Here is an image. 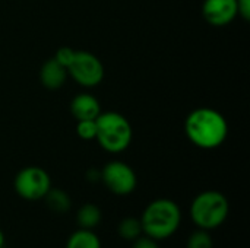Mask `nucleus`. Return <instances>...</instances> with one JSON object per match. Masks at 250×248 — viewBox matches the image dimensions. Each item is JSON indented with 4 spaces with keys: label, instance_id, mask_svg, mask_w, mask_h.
<instances>
[{
    "label": "nucleus",
    "instance_id": "1",
    "mask_svg": "<svg viewBox=\"0 0 250 248\" xmlns=\"http://www.w3.org/2000/svg\"><path fill=\"white\" fill-rule=\"evenodd\" d=\"M185 133L192 145L209 151L226 142L229 136V123L220 111L209 107H201L186 117Z\"/></svg>",
    "mask_w": 250,
    "mask_h": 248
},
{
    "label": "nucleus",
    "instance_id": "2",
    "mask_svg": "<svg viewBox=\"0 0 250 248\" xmlns=\"http://www.w3.org/2000/svg\"><path fill=\"white\" fill-rule=\"evenodd\" d=\"M141 224L145 235L155 241L167 240L177 232L182 224L180 208L170 199H157L145 208Z\"/></svg>",
    "mask_w": 250,
    "mask_h": 248
},
{
    "label": "nucleus",
    "instance_id": "3",
    "mask_svg": "<svg viewBox=\"0 0 250 248\" xmlns=\"http://www.w3.org/2000/svg\"><path fill=\"white\" fill-rule=\"evenodd\" d=\"M190 219L199 229L211 231L221 227L230 213L229 199L217 191L207 190L199 193L190 205Z\"/></svg>",
    "mask_w": 250,
    "mask_h": 248
},
{
    "label": "nucleus",
    "instance_id": "4",
    "mask_svg": "<svg viewBox=\"0 0 250 248\" xmlns=\"http://www.w3.org/2000/svg\"><path fill=\"white\" fill-rule=\"evenodd\" d=\"M97 136L98 145L110 153H120L126 151L132 142L133 130L129 120L116 111L101 113L97 118Z\"/></svg>",
    "mask_w": 250,
    "mask_h": 248
},
{
    "label": "nucleus",
    "instance_id": "5",
    "mask_svg": "<svg viewBox=\"0 0 250 248\" xmlns=\"http://www.w3.org/2000/svg\"><path fill=\"white\" fill-rule=\"evenodd\" d=\"M66 69L67 75L83 88L98 86L104 79V66L101 60L88 51H75V56Z\"/></svg>",
    "mask_w": 250,
    "mask_h": 248
},
{
    "label": "nucleus",
    "instance_id": "6",
    "mask_svg": "<svg viewBox=\"0 0 250 248\" xmlns=\"http://www.w3.org/2000/svg\"><path fill=\"white\" fill-rule=\"evenodd\" d=\"M15 191L19 197L35 202L44 199L51 189V180L47 171L40 167H25L22 168L13 181Z\"/></svg>",
    "mask_w": 250,
    "mask_h": 248
},
{
    "label": "nucleus",
    "instance_id": "7",
    "mask_svg": "<svg viewBox=\"0 0 250 248\" xmlns=\"http://www.w3.org/2000/svg\"><path fill=\"white\" fill-rule=\"evenodd\" d=\"M104 186L116 196H129L138 186V178L130 165L122 161H111L100 172Z\"/></svg>",
    "mask_w": 250,
    "mask_h": 248
},
{
    "label": "nucleus",
    "instance_id": "8",
    "mask_svg": "<svg viewBox=\"0 0 250 248\" xmlns=\"http://www.w3.org/2000/svg\"><path fill=\"white\" fill-rule=\"evenodd\" d=\"M202 16L212 26L230 25L237 15V0H204Z\"/></svg>",
    "mask_w": 250,
    "mask_h": 248
},
{
    "label": "nucleus",
    "instance_id": "9",
    "mask_svg": "<svg viewBox=\"0 0 250 248\" xmlns=\"http://www.w3.org/2000/svg\"><path fill=\"white\" fill-rule=\"evenodd\" d=\"M70 113L76 121L79 120H95L101 114L100 101L91 94H79L70 102Z\"/></svg>",
    "mask_w": 250,
    "mask_h": 248
},
{
    "label": "nucleus",
    "instance_id": "10",
    "mask_svg": "<svg viewBox=\"0 0 250 248\" xmlns=\"http://www.w3.org/2000/svg\"><path fill=\"white\" fill-rule=\"evenodd\" d=\"M67 70L64 66H62L54 57L48 58L47 61L42 63L41 69H40V80L41 85L47 89L56 91L60 89L66 79H67Z\"/></svg>",
    "mask_w": 250,
    "mask_h": 248
},
{
    "label": "nucleus",
    "instance_id": "11",
    "mask_svg": "<svg viewBox=\"0 0 250 248\" xmlns=\"http://www.w3.org/2000/svg\"><path fill=\"white\" fill-rule=\"evenodd\" d=\"M101 210L94 203H85L76 213V222L82 229H94L101 222Z\"/></svg>",
    "mask_w": 250,
    "mask_h": 248
},
{
    "label": "nucleus",
    "instance_id": "12",
    "mask_svg": "<svg viewBox=\"0 0 250 248\" xmlns=\"http://www.w3.org/2000/svg\"><path fill=\"white\" fill-rule=\"evenodd\" d=\"M66 248H101V241L92 229L79 228L69 237Z\"/></svg>",
    "mask_w": 250,
    "mask_h": 248
},
{
    "label": "nucleus",
    "instance_id": "13",
    "mask_svg": "<svg viewBox=\"0 0 250 248\" xmlns=\"http://www.w3.org/2000/svg\"><path fill=\"white\" fill-rule=\"evenodd\" d=\"M44 200H45L47 206L57 213H66L70 209V199L63 190L50 189L48 193L45 194Z\"/></svg>",
    "mask_w": 250,
    "mask_h": 248
},
{
    "label": "nucleus",
    "instance_id": "14",
    "mask_svg": "<svg viewBox=\"0 0 250 248\" xmlns=\"http://www.w3.org/2000/svg\"><path fill=\"white\" fill-rule=\"evenodd\" d=\"M117 234L126 241H135L136 238H139L144 234L141 219L130 218V216L125 218L123 221H120V224L117 227Z\"/></svg>",
    "mask_w": 250,
    "mask_h": 248
},
{
    "label": "nucleus",
    "instance_id": "15",
    "mask_svg": "<svg viewBox=\"0 0 250 248\" xmlns=\"http://www.w3.org/2000/svg\"><path fill=\"white\" fill-rule=\"evenodd\" d=\"M186 248H214L212 237L209 235V231L205 229H198L190 234L188 238Z\"/></svg>",
    "mask_w": 250,
    "mask_h": 248
},
{
    "label": "nucleus",
    "instance_id": "16",
    "mask_svg": "<svg viewBox=\"0 0 250 248\" xmlns=\"http://www.w3.org/2000/svg\"><path fill=\"white\" fill-rule=\"evenodd\" d=\"M76 133L82 140H94L97 136V121L95 120L76 121Z\"/></svg>",
    "mask_w": 250,
    "mask_h": 248
},
{
    "label": "nucleus",
    "instance_id": "17",
    "mask_svg": "<svg viewBox=\"0 0 250 248\" xmlns=\"http://www.w3.org/2000/svg\"><path fill=\"white\" fill-rule=\"evenodd\" d=\"M75 51H76V50H73V48H70V47H60V48L56 51L54 58H56L62 66L67 67L69 63L72 61L73 56H75ZM66 70H67V69H66Z\"/></svg>",
    "mask_w": 250,
    "mask_h": 248
},
{
    "label": "nucleus",
    "instance_id": "18",
    "mask_svg": "<svg viewBox=\"0 0 250 248\" xmlns=\"http://www.w3.org/2000/svg\"><path fill=\"white\" fill-rule=\"evenodd\" d=\"M132 243H133L132 248H160L158 243L148 235H141L139 238H136Z\"/></svg>",
    "mask_w": 250,
    "mask_h": 248
},
{
    "label": "nucleus",
    "instance_id": "19",
    "mask_svg": "<svg viewBox=\"0 0 250 248\" xmlns=\"http://www.w3.org/2000/svg\"><path fill=\"white\" fill-rule=\"evenodd\" d=\"M237 15L245 20L250 19V0H237Z\"/></svg>",
    "mask_w": 250,
    "mask_h": 248
},
{
    "label": "nucleus",
    "instance_id": "20",
    "mask_svg": "<svg viewBox=\"0 0 250 248\" xmlns=\"http://www.w3.org/2000/svg\"><path fill=\"white\" fill-rule=\"evenodd\" d=\"M4 247V234H3V231L0 229V248Z\"/></svg>",
    "mask_w": 250,
    "mask_h": 248
},
{
    "label": "nucleus",
    "instance_id": "21",
    "mask_svg": "<svg viewBox=\"0 0 250 248\" xmlns=\"http://www.w3.org/2000/svg\"><path fill=\"white\" fill-rule=\"evenodd\" d=\"M3 248H6V247H3Z\"/></svg>",
    "mask_w": 250,
    "mask_h": 248
}]
</instances>
